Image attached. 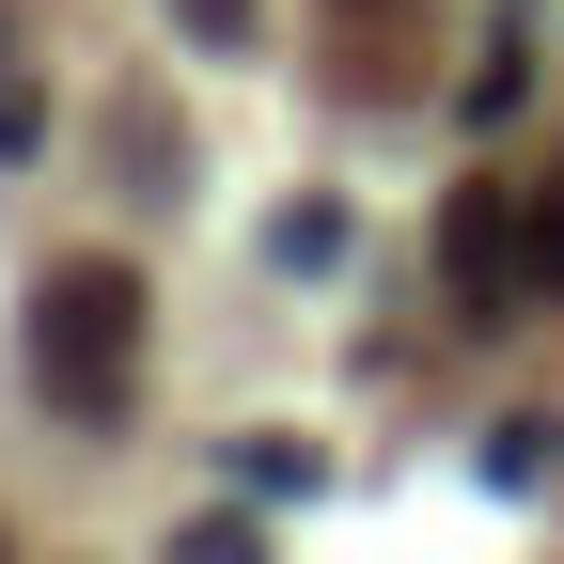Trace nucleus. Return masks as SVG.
Wrapping results in <instances>:
<instances>
[{
  "label": "nucleus",
  "mask_w": 564,
  "mask_h": 564,
  "mask_svg": "<svg viewBox=\"0 0 564 564\" xmlns=\"http://www.w3.org/2000/svg\"><path fill=\"white\" fill-rule=\"evenodd\" d=\"M236 470L267 486V502H314V486H329V455H314V440H236Z\"/></svg>",
  "instance_id": "5"
},
{
  "label": "nucleus",
  "mask_w": 564,
  "mask_h": 564,
  "mask_svg": "<svg viewBox=\"0 0 564 564\" xmlns=\"http://www.w3.org/2000/svg\"><path fill=\"white\" fill-rule=\"evenodd\" d=\"M518 251H533V299H564V173L518 204Z\"/></svg>",
  "instance_id": "6"
},
{
  "label": "nucleus",
  "mask_w": 564,
  "mask_h": 564,
  "mask_svg": "<svg viewBox=\"0 0 564 564\" xmlns=\"http://www.w3.org/2000/svg\"><path fill=\"white\" fill-rule=\"evenodd\" d=\"M0 158H32V79L0 63Z\"/></svg>",
  "instance_id": "9"
},
{
  "label": "nucleus",
  "mask_w": 564,
  "mask_h": 564,
  "mask_svg": "<svg viewBox=\"0 0 564 564\" xmlns=\"http://www.w3.org/2000/svg\"><path fill=\"white\" fill-rule=\"evenodd\" d=\"M173 32L188 47H251V0H173Z\"/></svg>",
  "instance_id": "8"
},
{
  "label": "nucleus",
  "mask_w": 564,
  "mask_h": 564,
  "mask_svg": "<svg viewBox=\"0 0 564 564\" xmlns=\"http://www.w3.org/2000/svg\"><path fill=\"white\" fill-rule=\"evenodd\" d=\"M32 361H47L63 423H95V440L126 423V392H141V267L126 251H79L32 282Z\"/></svg>",
  "instance_id": "1"
},
{
  "label": "nucleus",
  "mask_w": 564,
  "mask_h": 564,
  "mask_svg": "<svg viewBox=\"0 0 564 564\" xmlns=\"http://www.w3.org/2000/svg\"><path fill=\"white\" fill-rule=\"evenodd\" d=\"M564 470V423H486V486H549Z\"/></svg>",
  "instance_id": "3"
},
{
  "label": "nucleus",
  "mask_w": 564,
  "mask_h": 564,
  "mask_svg": "<svg viewBox=\"0 0 564 564\" xmlns=\"http://www.w3.org/2000/svg\"><path fill=\"white\" fill-rule=\"evenodd\" d=\"M173 564H282V549H267L251 518H188V533H173Z\"/></svg>",
  "instance_id": "7"
},
{
  "label": "nucleus",
  "mask_w": 564,
  "mask_h": 564,
  "mask_svg": "<svg viewBox=\"0 0 564 564\" xmlns=\"http://www.w3.org/2000/svg\"><path fill=\"white\" fill-rule=\"evenodd\" d=\"M440 267H455V314H470V329H502V314L533 299L518 204H502V188H455V220H440Z\"/></svg>",
  "instance_id": "2"
},
{
  "label": "nucleus",
  "mask_w": 564,
  "mask_h": 564,
  "mask_svg": "<svg viewBox=\"0 0 564 564\" xmlns=\"http://www.w3.org/2000/svg\"><path fill=\"white\" fill-rule=\"evenodd\" d=\"M267 267H345V204H282V220H267Z\"/></svg>",
  "instance_id": "4"
},
{
  "label": "nucleus",
  "mask_w": 564,
  "mask_h": 564,
  "mask_svg": "<svg viewBox=\"0 0 564 564\" xmlns=\"http://www.w3.org/2000/svg\"><path fill=\"white\" fill-rule=\"evenodd\" d=\"M345 17H361V32H377V17H408V0H345Z\"/></svg>",
  "instance_id": "10"
}]
</instances>
